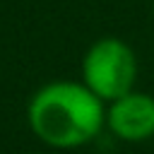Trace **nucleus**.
<instances>
[{
    "label": "nucleus",
    "mask_w": 154,
    "mask_h": 154,
    "mask_svg": "<svg viewBox=\"0 0 154 154\" xmlns=\"http://www.w3.org/2000/svg\"><path fill=\"white\" fill-rule=\"evenodd\" d=\"M106 128L123 142H144L154 137V96L132 89L108 101Z\"/></svg>",
    "instance_id": "nucleus-3"
},
{
    "label": "nucleus",
    "mask_w": 154,
    "mask_h": 154,
    "mask_svg": "<svg viewBox=\"0 0 154 154\" xmlns=\"http://www.w3.org/2000/svg\"><path fill=\"white\" fill-rule=\"evenodd\" d=\"M26 123L46 147L79 149L106 128V101L82 79H53L31 94Z\"/></svg>",
    "instance_id": "nucleus-1"
},
{
    "label": "nucleus",
    "mask_w": 154,
    "mask_h": 154,
    "mask_svg": "<svg viewBox=\"0 0 154 154\" xmlns=\"http://www.w3.org/2000/svg\"><path fill=\"white\" fill-rule=\"evenodd\" d=\"M152 17H154V2H152Z\"/></svg>",
    "instance_id": "nucleus-4"
},
{
    "label": "nucleus",
    "mask_w": 154,
    "mask_h": 154,
    "mask_svg": "<svg viewBox=\"0 0 154 154\" xmlns=\"http://www.w3.org/2000/svg\"><path fill=\"white\" fill-rule=\"evenodd\" d=\"M79 79L106 103L132 91L137 82V55L118 36L96 38L82 55Z\"/></svg>",
    "instance_id": "nucleus-2"
}]
</instances>
